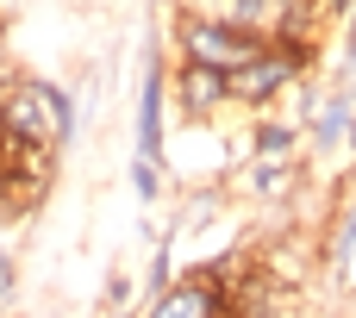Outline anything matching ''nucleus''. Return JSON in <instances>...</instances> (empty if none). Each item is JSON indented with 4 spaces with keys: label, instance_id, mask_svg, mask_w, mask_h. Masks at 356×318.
<instances>
[{
    "label": "nucleus",
    "instance_id": "obj_1",
    "mask_svg": "<svg viewBox=\"0 0 356 318\" xmlns=\"http://www.w3.org/2000/svg\"><path fill=\"white\" fill-rule=\"evenodd\" d=\"M0 131H13L19 144H44V150H63L69 131H75V100L56 87V81H6L0 87Z\"/></svg>",
    "mask_w": 356,
    "mask_h": 318
},
{
    "label": "nucleus",
    "instance_id": "obj_2",
    "mask_svg": "<svg viewBox=\"0 0 356 318\" xmlns=\"http://www.w3.org/2000/svg\"><path fill=\"white\" fill-rule=\"evenodd\" d=\"M175 44H181V62H200V69H219V75H238L244 62H257L269 50L263 31H238V25H213V19H188L175 25Z\"/></svg>",
    "mask_w": 356,
    "mask_h": 318
},
{
    "label": "nucleus",
    "instance_id": "obj_3",
    "mask_svg": "<svg viewBox=\"0 0 356 318\" xmlns=\"http://www.w3.org/2000/svg\"><path fill=\"white\" fill-rule=\"evenodd\" d=\"M300 69H307V62H294V56H282V50H263L257 62H244L238 75H225V81H232V106H269L275 94H288V87L300 81Z\"/></svg>",
    "mask_w": 356,
    "mask_h": 318
},
{
    "label": "nucleus",
    "instance_id": "obj_4",
    "mask_svg": "<svg viewBox=\"0 0 356 318\" xmlns=\"http://www.w3.org/2000/svg\"><path fill=\"white\" fill-rule=\"evenodd\" d=\"M169 87H175V100H181L188 119H213V112L232 106V81H225L219 69H200V62H181V69L169 75Z\"/></svg>",
    "mask_w": 356,
    "mask_h": 318
},
{
    "label": "nucleus",
    "instance_id": "obj_5",
    "mask_svg": "<svg viewBox=\"0 0 356 318\" xmlns=\"http://www.w3.org/2000/svg\"><path fill=\"white\" fill-rule=\"evenodd\" d=\"M163 94H169V81L150 69V75H144V94H138V156H144V162L163 156Z\"/></svg>",
    "mask_w": 356,
    "mask_h": 318
},
{
    "label": "nucleus",
    "instance_id": "obj_6",
    "mask_svg": "<svg viewBox=\"0 0 356 318\" xmlns=\"http://www.w3.org/2000/svg\"><path fill=\"white\" fill-rule=\"evenodd\" d=\"M250 156H257V162H288V156H294V125H288V119H263V125L250 131Z\"/></svg>",
    "mask_w": 356,
    "mask_h": 318
},
{
    "label": "nucleus",
    "instance_id": "obj_7",
    "mask_svg": "<svg viewBox=\"0 0 356 318\" xmlns=\"http://www.w3.org/2000/svg\"><path fill=\"white\" fill-rule=\"evenodd\" d=\"M350 100H332V106H325V119H319V131H313V144H344V137H350Z\"/></svg>",
    "mask_w": 356,
    "mask_h": 318
},
{
    "label": "nucleus",
    "instance_id": "obj_8",
    "mask_svg": "<svg viewBox=\"0 0 356 318\" xmlns=\"http://www.w3.org/2000/svg\"><path fill=\"white\" fill-rule=\"evenodd\" d=\"M244 181H250L257 194H288V181H294V175H288V162H250V175H244Z\"/></svg>",
    "mask_w": 356,
    "mask_h": 318
},
{
    "label": "nucleus",
    "instance_id": "obj_9",
    "mask_svg": "<svg viewBox=\"0 0 356 318\" xmlns=\"http://www.w3.org/2000/svg\"><path fill=\"white\" fill-rule=\"evenodd\" d=\"M131 181H138V200H156V187H163V181H156V162H144V156H138Z\"/></svg>",
    "mask_w": 356,
    "mask_h": 318
},
{
    "label": "nucleus",
    "instance_id": "obj_10",
    "mask_svg": "<svg viewBox=\"0 0 356 318\" xmlns=\"http://www.w3.org/2000/svg\"><path fill=\"white\" fill-rule=\"evenodd\" d=\"M307 6H313V25H319V19H338L350 0H307Z\"/></svg>",
    "mask_w": 356,
    "mask_h": 318
},
{
    "label": "nucleus",
    "instance_id": "obj_11",
    "mask_svg": "<svg viewBox=\"0 0 356 318\" xmlns=\"http://www.w3.org/2000/svg\"><path fill=\"white\" fill-rule=\"evenodd\" d=\"M13 287H19V281H13V256H6V250H0V306H6V300H13Z\"/></svg>",
    "mask_w": 356,
    "mask_h": 318
},
{
    "label": "nucleus",
    "instance_id": "obj_12",
    "mask_svg": "<svg viewBox=\"0 0 356 318\" xmlns=\"http://www.w3.org/2000/svg\"><path fill=\"white\" fill-rule=\"evenodd\" d=\"M350 62H356V12H350Z\"/></svg>",
    "mask_w": 356,
    "mask_h": 318
},
{
    "label": "nucleus",
    "instance_id": "obj_13",
    "mask_svg": "<svg viewBox=\"0 0 356 318\" xmlns=\"http://www.w3.org/2000/svg\"><path fill=\"white\" fill-rule=\"evenodd\" d=\"M0 81H6V37H0Z\"/></svg>",
    "mask_w": 356,
    "mask_h": 318
},
{
    "label": "nucleus",
    "instance_id": "obj_14",
    "mask_svg": "<svg viewBox=\"0 0 356 318\" xmlns=\"http://www.w3.org/2000/svg\"><path fill=\"white\" fill-rule=\"evenodd\" d=\"M350 106H356V81H350Z\"/></svg>",
    "mask_w": 356,
    "mask_h": 318
}]
</instances>
